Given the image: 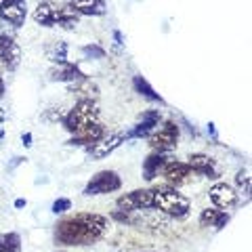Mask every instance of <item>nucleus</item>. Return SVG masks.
I'll list each match as a JSON object with an SVG mask.
<instances>
[{
	"label": "nucleus",
	"mask_w": 252,
	"mask_h": 252,
	"mask_svg": "<svg viewBox=\"0 0 252 252\" xmlns=\"http://www.w3.org/2000/svg\"><path fill=\"white\" fill-rule=\"evenodd\" d=\"M109 219L97 212H76L55 225V242L59 246H93L105 235Z\"/></svg>",
	"instance_id": "nucleus-1"
},
{
	"label": "nucleus",
	"mask_w": 252,
	"mask_h": 252,
	"mask_svg": "<svg viewBox=\"0 0 252 252\" xmlns=\"http://www.w3.org/2000/svg\"><path fill=\"white\" fill-rule=\"evenodd\" d=\"M152 193H154V208L172 217V219H179V220L187 219L189 212H191V202H189V198L168 183L152 187Z\"/></svg>",
	"instance_id": "nucleus-2"
},
{
	"label": "nucleus",
	"mask_w": 252,
	"mask_h": 252,
	"mask_svg": "<svg viewBox=\"0 0 252 252\" xmlns=\"http://www.w3.org/2000/svg\"><path fill=\"white\" fill-rule=\"evenodd\" d=\"M32 17L38 26L44 28H61V30H74L78 26V13L69 4H53V2H40L32 13Z\"/></svg>",
	"instance_id": "nucleus-3"
},
{
	"label": "nucleus",
	"mask_w": 252,
	"mask_h": 252,
	"mask_svg": "<svg viewBox=\"0 0 252 252\" xmlns=\"http://www.w3.org/2000/svg\"><path fill=\"white\" fill-rule=\"evenodd\" d=\"M99 120H101V109L97 105V101L80 99L65 116H63V126H65L67 132L74 135V132L86 128V126L99 124Z\"/></svg>",
	"instance_id": "nucleus-4"
},
{
	"label": "nucleus",
	"mask_w": 252,
	"mask_h": 252,
	"mask_svg": "<svg viewBox=\"0 0 252 252\" xmlns=\"http://www.w3.org/2000/svg\"><path fill=\"white\" fill-rule=\"evenodd\" d=\"M122 187V179L116 170H101L97 172L84 187V195L93 198V195H105V193H114Z\"/></svg>",
	"instance_id": "nucleus-5"
},
{
	"label": "nucleus",
	"mask_w": 252,
	"mask_h": 252,
	"mask_svg": "<svg viewBox=\"0 0 252 252\" xmlns=\"http://www.w3.org/2000/svg\"><path fill=\"white\" fill-rule=\"evenodd\" d=\"M179 124L172 122V120H166L160 128L154 130L152 135H149V147L154 149V152H160V154H168L170 149H175L177 143H179Z\"/></svg>",
	"instance_id": "nucleus-6"
},
{
	"label": "nucleus",
	"mask_w": 252,
	"mask_h": 252,
	"mask_svg": "<svg viewBox=\"0 0 252 252\" xmlns=\"http://www.w3.org/2000/svg\"><path fill=\"white\" fill-rule=\"evenodd\" d=\"M162 177L166 179V183L172 187H181V185H189L195 179L193 168L187 162L181 160H168L162 168Z\"/></svg>",
	"instance_id": "nucleus-7"
},
{
	"label": "nucleus",
	"mask_w": 252,
	"mask_h": 252,
	"mask_svg": "<svg viewBox=\"0 0 252 252\" xmlns=\"http://www.w3.org/2000/svg\"><path fill=\"white\" fill-rule=\"evenodd\" d=\"M126 139V132L124 130H118V132H112V135H103L97 143H93L91 147H86V154H89L93 160H103L109 154H114L118 147H120Z\"/></svg>",
	"instance_id": "nucleus-8"
},
{
	"label": "nucleus",
	"mask_w": 252,
	"mask_h": 252,
	"mask_svg": "<svg viewBox=\"0 0 252 252\" xmlns=\"http://www.w3.org/2000/svg\"><path fill=\"white\" fill-rule=\"evenodd\" d=\"M116 206L120 210H149L154 208V193L152 189H135L126 195H120L116 200Z\"/></svg>",
	"instance_id": "nucleus-9"
},
{
	"label": "nucleus",
	"mask_w": 252,
	"mask_h": 252,
	"mask_svg": "<svg viewBox=\"0 0 252 252\" xmlns=\"http://www.w3.org/2000/svg\"><path fill=\"white\" fill-rule=\"evenodd\" d=\"M0 63L4 69L15 72L21 63V49L11 36L0 34Z\"/></svg>",
	"instance_id": "nucleus-10"
},
{
	"label": "nucleus",
	"mask_w": 252,
	"mask_h": 252,
	"mask_svg": "<svg viewBox=\"0 0 252 252\" xmlns=\"http://www.w3.org/2000/svg\"><path fill=\"white\" fill-rule=\"evenodd\" d=\"M162 122V114L158 109H149L141 116V120L132 126V128L126 132V139H143V137H149L152 132L156 130V126H160Z\"/></svg>",
	"instance_id": "nucleus-11"
},
{
	"label": "nucleus",
	"mask_w": 252,
	"mask_h": 252,
	"mask_svg": "<svg viewBox=\"0 0 252 252\" xmlns=\"http://www.w3.org/2000/svg\"><path fill=\"white\" fill-rule=\"evenodd\" d=\"M208 198L217 208H231L238 204V191L227 183H217L210 187Z\"/></svg>",
	"instance_id": "nucleus-12"
},
{
	"label": "nucleus",
	"mask_w": 252,
	"mask_h": 252,
	"mask_svg": "<svg viewBox=\"0 0 252 252\" xmlns=\"http://www.w3.org/2000/svg\"><path fill=\"white\" fill-rule=\"evenodd\" d=\"M107 135L105 132V126L103 124H93V126H86V128L78 130L72 135V139L67 141V145H74V147H91L93 143H97V141Z\"/></svg>",
	"instance_id": "nucleus-13"
},
{
	"label": "nucleus",
	"mask_w": 252,
	"mask_h": 252,
	"mask_svg": "<svg viewBox=\"0 0 252 252\" xmlns=\"http://www.w3.org/2000/svg\"><path fill=\"white\" fill-rule=\"evenodd\" d=\"M86 74L80 72V67L76 65V63H59V65H55L51 72H49V78L53 82H65V84H72L76 80H80V78H84Z\"/></svg>",
	"instance_id": "nucleus-14"
},
{
	"label": "nucleus",
	"mask_w": 252,
	"mask_h": 252,
	"mask_svg": "<svg viewBox=\"0 0 252 252\" xmlns=\"http://www.w3.org/2000/svg\"><path fill=\"white\" fill-rule=\"evenodd\" d=\"M187 164L193 168L195 175L200 177H208V179H217L219 172H217V164L210 156L206 154H191L187 158Z\"/></svg>",
	"instance_id": "nucleus-15"
},
{
	"label": "nucleus",
	"mask_w": 252,
	"mask_h": 252,
	"mask_svg": "<svg viewBox=\"0 0 252 252\" xmlns=\"http://www.w3.org/2000/svg\"><path fill=\"white\" fill-rule=\"evenodd\" d=\"M69 6L78 15H89V17H101L107 13L105 0H69Z\"/></svg>",
	"instance_id": "nucleus-16"
},
{
	"label": "nucleus",
	"mask_w": 252,
	"mask_h": 252,
	"mask_svg": "<svg viewBox=\"0 0 252 252\" xmlns=\"http://www.w3.org/2000/svg\"><path fill=\"white\" fill-rule=\"evenodd\" d=\"M168 162L166 154H160V152H152L145 160H143V179L145 181H154L158 175L162 172L164 164Z\"/></svg>",
	"instance_id": "nucleus-17"
},
{
	"label": "nucleus",
	"mask_w": 252,
	"mask_h": 252,
	"mask_svg": "<svg viewBox=\"0 0 252 252\" xmlns=\"http://www.w3.org/2000/svg\"><path fill=\"white\" fill-rule=\"evenodd\" d=\"M0 17H2L4 21H9L11 26H15V28L23 26V21H26V0H19V2L0 6Z\"/></svg>",
	"instance_id": "nucleus-18"
},
{
	"label": "nucleus",
	"mask_w": 252,
	"mask_h": 252,
	"mask_svg": "<svg viewBox=\"0 0 252 252\" xmlns=\"http://www.w3.org/2000/svg\"><path fill=\"white\" fill-rule=\"evenodd\" d=\"M229 215L225 210H219V208H206L202 210L200 215V225L202 227H215V229H223V227L229 223Z\"/></svg>",
	"instance_id": "nucleus-19"
},
{
	"label": "nucleus",
	"mask_w": 252,
	"mask_h": 252,
	"mask_svg": "<svg viewBox=\"0 0 252 252\" xmlns=\"http://www.w3.org/2000/svg\"><path fill=\"white\" fill-rule=\"evenodd\" d=\"M67 86H69V93L80 94L82 99H93V101H97V97H99V86L94 84L89 76H84V78H80V80H76V82L67 84Z\"/></svg>",
	"instance_id": "nucleus-20"
},
{
	"label": "nucleus",
	"mask_w": 252,
	"mask_h": 252,
	"mask_svg": "<svg viewBox=\"0 0 252 252\" xmlns=\"http://www.w3.org/2000/svg\"><path fill=\"white\" fill-rule=\"evenodd\" d=\"M132 86H135V91L141 94V97H145L149 101H156V103H164V99L154 91V86L149 84L143 76H135V78H132Z\"/></svg>",
	"instance_id": "nucleus-21"
},
{
	"label": "nucleus",
	"mask_w": 252,
	"mask_h": 252,
	"mask_svg": "<svg viewBox=\"0 0 252 252\" xmlns=\"http://www.w3.org/2000/svg\"><path fill=\"white\" fill-rule=\"evenodd\" d=\"M44 53H46V59H51L55 65H59V63H65L67 61V44L61 42V40L51 42L44 49Z\"/></svg>",
	"instance_id": "nucleus-22"
},
{
	"label": "nucleus",
	"mask_w": 252,
	"mask_h": 252,
	"mask_svg": "<svg viewBox=\"0 0 252 252\" xmlns=\"http://www.w3.org/2000/svg\"><path fill=\"white\" fill-rule=\"evenodd\" d=\"M0 252H21V235L15 231L0 233Z\"/></svg>",
	"instance_id": "nucleus-23"
},
{
	"label": "nucleus",
	"mask_w": 252,
	"mask_h": 252,
	"mask_svg": "<svg viewBox=\"0 0 252 252\" xmlns=\"http://www.w3.org/2000/svg\"><path fill=\"white\" fill-rule=\"evenodd\" d=\"M235 181H238V187L248 195V193H250V177H248V168H242V170L238 172V177H235Z\"/></svg>",
	"instance_id": "nucleus-24"
},
{
	"label": "nucleus",
	"mask_w": 252,
	"mask_h": 252,
	"mask_svg": "<svg viewBox=\"0 0 252 252\" xmlns=\"http://www.w3.org/2000/svg\"><path fill=\"white\" fill-rule=\"evenodd\" d=\"M82 55H86V57H94V59H103L105 51L97 44H86V46H82Z\"/></svg>",
	"instance_id": "nucleus-25"
},
{
	"label": "nucleus",
	"mask_w": 252,
	"mask_h": 252,
	"mask_svg": "<svg viewBox=\"0 0 252 252\" xmlns=\"http://www.w3.org/2000/svg\"><path fill=\"white\" fill-rule=\"evenodd\" d=\"M69 208H72V200L69 198H59V200H55L53 202V212L55 215H63V212H67Z\"/></svg>",
	"instance_id": "nucleus-26"
},
{
	"label": "nucleus",
	"mask_w": 252,
	"mask_h": 252,
	"mask_svg": "<svg viewBox=\"0 0 252 252\" xmlns=\"http://www.w3.org/2000/svg\"><path fill=\"white\" fill-rule=\"evenodd\" d=\"M23 145H26V147L32 145V135H30V132H26V135H23Z\"/></svg>",
	"instance_id": "nucleus-27"
},
{
	"label": "nucleus",
	"mask_w": 252,
	"mask_h": 252,
	"mask_svg": "<svg viewBox=\"0 0 252 252\" xmlns=\"http://www.w3.org/2000/svg\"><path fill=\"white\" fill-rule=\"evenodd\" d=\"M4 97V80H2V74H0V99Z\"/></svg>",
	"instance_id": "nucleus-28"
},
{
	"label": "nucleus",
	"mask_w": 252,
	"mask_h": 252,
	"mask_svg": "<svg viewBox=\"0 0 252 252\" xmlns=\"http://www.w3.org/2000/svg\"><path fill=\"white\" fill-rule=\"evenodd\" d=\"M114 38H116V42H118V44H124V42H122V34H120V32H114Z\"/></svg>",
	"instance_id": "nucleus-29"
},
{
	"label": "nucleus",
	"mask_w": 252,
	"mask_h": 252,
	"mask_svg": "<svg viewBox=\"0 0 252 252\" xmlns=\"http://www.w3.org/2000/svg\"><path fill=\"white\" fill-rule=\"evenodd\" d=\"M23 206H26V200L23 198H19L17 202H15V208H23Z\"/></svg>",
	"instance_id": "nucleus-30"
},
{
	"label": "nucleus",
	"mask_w": 252,
	"mask_h": 252,
	"mask_svg": "<svg viewBox=\"0 0 252 252\" xmlns=\"http://www.w3.org/2000/svg\"><path fill=\"white\" fill-rule=\"evenodd\" d=\"M208 132H210L212 137H217V130H215V124H212V122L208 124Z\"/></svg>",
	"instance_id": "nucleus-31"
},
{
	"label": "nucleus",
	"mask_w": 252,
	"mask_h": 252,
	"mask_svg": "<svg viewBox=\"0 0 252 252\" xmlns=\"http://www.w3.org/2000/svg\"><path fill=\"white\" fill-rule=\"evenodd\" d=\"M13 2H19V0H0V6H6V4H13Z\"/></svg>",
	"instance_id": "nucleus-32"
},
{
	"label": "nucleus",
	"mask_w": 252,
	"mask_h": 252,
	"mask_svg": "<svg viewBox=\"0 0 252 252\" xmlns=\"http://www.w3.org/2000/svg\"><path fill=\"white\" fill-rule=\"evenodd\" d=\"M143 252H156V250H143Z\"/></svg>",
	"instance_id": "nucleus-33"
},
{
	"label": "nucleus",
	"mask_w": 252,
	"mask_h": 252,
	"mask_svg": "<svg viewBox=\"0 0 252 252\" xmlns=\"http://www.w3.org/2000/svg\"><path fill=\"white\" fill-rule=\"evenodd\" d=\"M59 252H63V250H59Z\"/></svg>",
	"instance_id": "nucleus-34"
}]
</instances>
